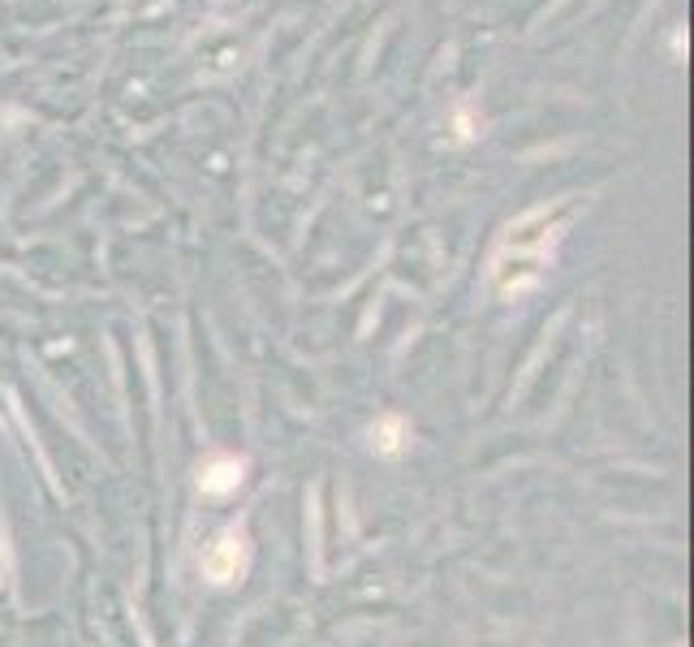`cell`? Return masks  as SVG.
I'll use <instances>...</instances> for the list:
<instances>
[{"instance_id":"cell-1","label":"cell","mask_w":694,"mask_h":647,"mask_svg":"<svg viewBox=\"0 0 694 647\" xmlns=\"http://www.w3.org/2000/svg\"><path fill=\"white\" fill-rule=\"evenodd\" d=\"M552 229H547V207L540 212V229H531V212L522 216V220H513L509 229H505V242L496 250V290L500 294H509V299H518V294H527V290H535L540 285V277H544L547 259H552Z\"/></svg>"},{"instance_id":"cell-2","label":"cell","mask_w":694,"mask_h":647,"mask_svg":"<svg viewBox=\"0 0 694 647\" xmlns=\"http://www.w3.org/2000/svg\"><path fill=\"white\" fill-rule=\"evenodd\" d=\"M242 570H247V536H242V527H229V531H220L216 544L207 548L203 574L212 583H234Z\"/></svg>"},{"instance_id":"cell-3","label":"cell","mask_w":694,"mask_h":647,"mask_svg":"<svg viewBox=\"0 0 694 647\" xmlns=\"http://www.w3.org/2000/svg\"><path fill=\"white\" fill-rule=\"evenodd\" d=\"M242 462L238 457H216V462H207L203 471H198V488L207 493V497H225V493H234L238 484H242Z\"/></svg>"},{"instance_id":"cell-4","label":"cell","mask_w":694,"mask_h":647,"mask_svg":"<svg viewBox=\"0 0 694 647\" xmlns=\"http://www.w3.org/2000/svg\"><path fill=\"white\" fill-rule=\"evenodd\" d=\"M371 436L380 441L384 453H397V449H401V419H393V414H389V419H380V428H376Z\"/></svg>"}]
</instances>
